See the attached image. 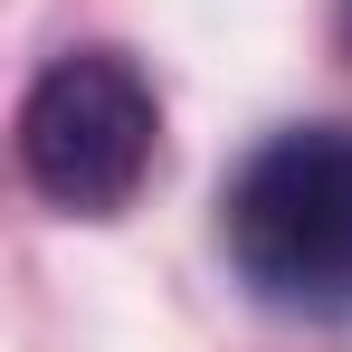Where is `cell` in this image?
I'll return each instance as SVG.
<instances>
[{"label": "cell", "mask_w": 352, "mask_h": 352, "mask_svg": "<svg viewBox=\"0 0 352 352\" xmlns=\"http://www.w3.org/2000/svg\"><path fill=\"white\" fill-rule=\"evenodd\" d=\"M229 267L276 314H352V124H286L219 200Z\"/></svg>", "instance_id": "cell-1"}, {"label": "cell", "mask_w": 352, "mask_h": 352, "mask_svg": "<svg viewBox=\"0 0 352 352\" xmlns=\"http://www.w3.org/2000/svg\"><path fill=\"white\" fill-rule=\"evenodd\" d=\"M162 105L124 48H67L19 96V181L67 219H115L153 172Z\"/></svg>", "instance_id": "cell-2"}, {"label": "cell", "mask_w": 352, "mask_h": 352, "mask_svg": "<svg viewBox=\"0 0 352 352\" xmlns=\"http://www.w3.org/2000/svg\"><path fill=\"white\" fill-rule=\"evenodd\" d=\"M343 48H352V0H343Z\"/></svg>", "instance_id": "cell-3"}]
</instances>
